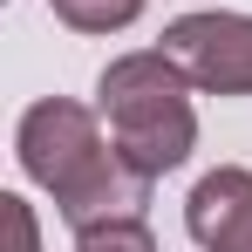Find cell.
<instances>
[{"instance_id":"6da1fadb","label":"cell","mask_w":252,"mask_h":252,"mask_svg":"<svg viewBox=\"0 0 252 252\" xmlns=\"http://www.w3.org/2000/svg\"><path fill=\"white\" fill-rule=\"evenodd\" d=\"M14 150H21V170L41 184L55 211L82 232V225H102V218H143L150 205V170H136L116 150V136L102 143V129L89 116L82 102H68V95H48L34 102L28 116H21V136H14Z\"/></svg>"},{"instance_id":"7a4b0ae2","label":"cell","mask_w":252,"mask_h":252,"mask_svg":"<svg viewBox=\"0 0 252 252\" xmlns=\"http://www.w3.org/2000/svg\"><path fill=\"white\" fill-rule=\"evenodd\" d=\"M95 109L109 116V136L136 170L164 177L191 157L198 143V116H191V75L170 62L164 48L143 55H116L95 82Z\"/></svg>"},{"instance_id":"3957f363","label":"cell","mask_w":252,"mask_h":252,"mask_svg":"<svg viewBox=\"0 0 252 252\" xmlns=\"http://www.w3.org/2000/svg\"><path fill=\"white\" fill-rule=\"evenodd\" d=\"M164 55L205 95H252V14H177Z\"/></svg>"},{"instance_id":"277c9868","label":"cell","mask_w":252,"mask_h":252,"mask_svg":"<svg viewBox=\"0 0 252 252\" xmlns=\"http://www.w3.org/2000/svg\"><path fill=\"white\" fill-rule=\"evenodd\" d=\"M184 232L205 252H252V170L218 164L184 198Z\"/></svg>"},{"instance_id":"5b68a950","label":"cell","mask_w":252,"mask_h":252,"mask_svg":"<svg viewBox=\"0 0 252 252\" xmlns=\"http://www.w3.org/2000/svg\"><path fill=\"white\" fill-rule=\"evenodd\" d=\"M48 7H55V21L75 28V34H116V28H129V21L143 14V0H48Z\"/></svg>"},{"instance_id":"8992f818","label":"cell","mask_w":252,"mask_h":252,"mask_svg":"<svg viewBox=\"0 0 252 252\" xmlns=\"http://www.w3.org/2000/svg\"><path fill=\"white\" fill-rule=\"evenodd\" d=\"M75 252H157V239L143 218H102V225L75 232Z\"/></svg>"},{"instance_id":"52a82bcc","label":"cell","mask_w":252,"mask_h":252,"mask_svg":"<svg viewBox=\"0 0 252 252\" xmlns=\"http://www.w3.org/2000/svg\"><path fill=\"white\" fill-rule=\"evenodd\" d=\"M0 205H7V225H14V252H41L34 246V211L21 205V198H0Z\"/></svg>"}]
</instances>
